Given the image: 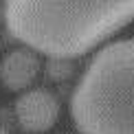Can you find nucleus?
<instances>
[{
  "mask_svg": "<svg viewBox=\"0 0 134 134\" xmlns=\"http://www.w3.org/2000/svg\"><path fill=\"white\" fill-rule=\"evenodd\" d=\"M134 20L130 2H33L9 0L4 24L26 48L51 59L88 53Z\"/></svg>",
  "mask_w": 134,
  "mask_h": 134,
  "instance_id": "f257e3e1",
  "label": "nucleus"
},
{
  "mask_svg": "<svg viewBox=\"0 0 134 134\" xmlns=\"http://www.w3.org/2000/svg\"><path fill=\"white\" fill-rule=\"evenodd\" d=\"M81 134H134V37L101 48L70 99Z\"/></svg>",
  "mask_w": 134,
  "mask_h": 134,
  "instance_id": "f03ea898",
  "label": "nucleus"
},
{
  "mask_svg": "<svg viewBox=\"0 0 134 134\" xmlns=\"http://www.w3.org/2000/svg\"><path fill=\"white\" fill-rule=\"evenodd\" d=\"M13 112L24 132L40 134L55 125L59 116V101L48 90L35 88V90H26L20 94L13 105Z\"/></svg>",
  "mask_w": 134,
  "mask_h": 134,
  "instance_id": "7ed1b4c3",
  "label": "nucleus"
},
{
  "mask_svg": "<svg viewBox=\"0 0 134 134\" xmlns=\"http://www.w3.org/2000/svg\"><path fill=\"white\" fill-rule=\"evenodd\" d=\"M42 64L35 51L22 46V48H13L2 57L0 62V81L4 83V88L18 92V90H26L33 81H35L37 72H40Z\"/></svg>",
  "mask_w": 134,
  "mask_h": 134,
  "instance_id": "20e7f679",
  "label": "nucleus"
},
{
  "mask_svg": "<svg viewBox=\"0 0 134 134\" xmlns=\"http://www.w3.org/2000/svg\"><path fill=\"white\" fill-rule=\"evenodd\" d=\"M46 70H48V77L51 79H64V77H68V64H66V59H51L46 66Z\"/></svg>",
  "mask_w": 134,
  "mask_h": 134,
  "instance_id": "39448f33",
  "label": "nucleus"
},
{
  "mask_svg": "<svg viewBox=\"0 0 134 134\" xmlns=\"http://www.w3.org/2000/svg\"><path fill=\"white\" fill-rule=\"evenodd\" d=\"M0 134H7V132H4V130H2V127H0Z\"/></svg>",
  "mask_w": 134,
  "mask_h": 134,
  "instance_id": "423d86ee",
  "label": "nucleus"
}]
</instances>
